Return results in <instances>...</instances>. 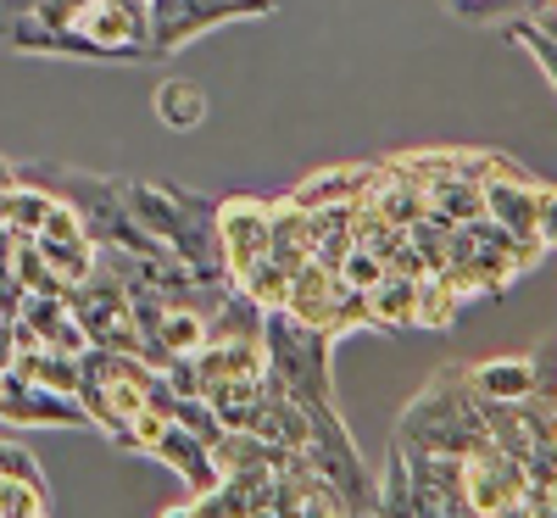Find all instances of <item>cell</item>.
<instances>
[{"label":"cell","instance_id":"8fae6325","mask_svg":"<svg viewBox=\"0 0 557 518\" xmlns=\"http://www.w3.org/2000/svg\"><path fill=\"white\" fill-rule=\"evenodd\" d=\"M12 373H17V380H28V385L62 391V396L78 391V357L51 351V346H17L12 351Z\"/></svg>","mask_w":557,"mask_h":518},{"label":"cell","instance_id":"d6986e66","mask_svg":"<svg viewBox=\"0 0 557 518\" xmlns=\"http://www.w3.org/2000/svg\"><path fill=\"white\" fill-rule=\"evenodd\" d=\"M39 513H51L45 480H12V474H0V518H39Z\"/></svg>","mask_w":557,"mask_h":518},{"label":"cell","instance_id":"9a60e30c","mask_svg":"<svg viewBox=\"0 0 557 518\" xmlns=\"http://www.w3.org/2000/svg\"><path fill=\"white\" fill-rule=\"evenodd\" d=\"M157 118L168 128H201L207 123V89L196 78H168L157 84Z\"/></svg>","mask_w":557,"mask_h":518},{"label":"cell","instance_id":"30bf717a","mask_svg":"<svg viewBox=\"0 0 557 518\" xmlns=\"http://www.w3.org/2000/svg\"><path fill=\"white\" fill-rule=\"evenodd\" d=\"M34 251L45 257V268H51L67 291L96 273V240H89V234H34Z\"/></svg>","mask_w":557,"mask_h":518},{"label":"cell","instance_id":"5b68a950","mask_svg":"<svg viewBox=\"0 0 557 518\" xmlns=\"http://www.w3.org/2000/svg\"><path fill=\"white\" fill-rule=\"evenodd\" d=\"M0 418H7V423H23V430H89V418H84L78 396L28 385V380H17L12 368H7V385H0Z\"/></svg>","mask_w":557,"mask_h":518},{"label":"cell","instance_id":"603a6c76","mask_svg":"<svg viewBox=\"0 0 557 518\" xmlns=\"http://www.w3.org/2000/svg\"><path fill=\"white\" fill-rule=\"evenodd\" d=\"M0 385H7V368H0Z\"/></svg>","mask_w":557,"mask_h":518},{"label":"cell","instance_id":"44dd1931","mask_svg":"<svg viewBox=\"0 0 557 518\" xmlns=\"http://www.w3.org/2000/svg\"><path fill=\"white\" fill-rule=\"evenodd\" d=\"M507 34H513V45H530L535 67H541V73H546V84H552V78H557V62H552V28H546V23H535V17H524V23H513Z\"/></svg>","mask_w":557,"mask_h":518},{"label":"cell","instance_id":"ba28073f","mask_svg":"<svg viewBox=\"0 0 557 518\" xmlns=\"http://www.w3.org/2000/svg\"><path fill=\"white\" fill-rule=\"evenodd\" d=\"M368 178H374V162H351V168H323L312 173L307 184H296L290 201L301 212H318V207H335V201H357L368 190Z\"/></svg>","mask_w":557,"mask_h":518},{"label":"cell","instance_id":"4fadbf2b","mask_svg":"<svg viewBox=\"0 0 557 518\" xmlns=\"http://www.w3.org/2000/svg\"><path fill=\"white\" fill-rule=\"evenodd\" d=\"M424 207L446 223H469V218H485V196L474 178H457V173H441L424 184Z\"/></svg>","mask_w":557,"mask_h":518},{"label":"cell","instance_id":"2e32d148","mask_svg":"<svg viewBox=\"0 0 557 518\" xmlns=\"http://www.w3.org/2000/svg\"><path fill=\"white\" fill-rule=\"evenodd\" d=\"M235 291L257 307V312H278L290 296V268L285 262H273V257H257L240 279H235Z\"/></svg>","mask_w":557,"mask_h":518},{"label":"cell","instance_id":"7a4b0ae2","mask_svg":"<svg viewBox=\"0 0 557 518\" xmlns=\"http://www.w3.org/2000/svg\"><path fill=\"white\" fill-rule=\"evenodd\" d=\"M480 196H485L491 223H502L507 234H519V240L552 246V212H557L552 184H541V178H485Z\"/></svg>","mask_w":557,"mask_h":518},{"label":"cell","instance_id":"7402d4cb","mask_svg":"<svg viewBox=\"0 0 557 518\" xmlns=\"http://www.w3.org/2000/svg\"><path fill=\"white\" fill-rule=\"evenodd\" d=\"M0 474H12V480H39V468H34V457H28V452L0 446Z\"/></svg>","mask_w":557,"mask_h":518},{"label":"cell","instance_id":"6da1fadb","mask_svg":"<svg viewBox=\"0 0 557 518\" xmlns=\"http://www.w3.org/2000/svg\"><path fill=\"white\" fill-rule=\"evenodd\" d=\"M396 441L412 446V452H435V457H474V452L496 446L491 430H485V402H480V391L469 385L462 368L446 373V380H435L401 412Z\"/></svg>","mask_w":557,"mask_h":518},{"label":"cell","instance_id":"ffe728a7","mask_svg":"<svg viewBox=\"0 0 557 518\" xmlns=\"http://www.w3.org/2000/svg\"><path fill=\"white\" fill-rule=\"evenodd\" d=\"M335 279H341V285H351V291H374L380 285V279H385V262L374 257V251H362V246H351L346 257H341V268H335Z\"/></svg>","mask_w":557,"mask_h":518},{"label":"cell","instance_id":"8992f818","mask_svg":"<svg viewBox=\"0 0 557 518\" xmlns=\"http://www.w3.org/2000/svg\"><path fill=\"white\" fill-rule=\"evenodd\" d=\"M546 351H552V346H541V357H491V362H474V368H462V373H469V385H474L485 402H524L530 391L552 385Z\"/></svg>","mask_w":557,"mask_h":518},{"label":"cell","instance_id":"9c48e42d","mask_svg":"<svg viewBox=\"0 0 557 518\" xmlns=\"http://www.w3.org/2000/svg\"><path fill=\"white\" fill-rule=\"evenodd\" d=\"M307 251H312V218H307L290 196L268 201V257L285 262V268H296Z\"/></svg>","mask_w":557,"mask_h":518},{"label":"cell","instance_id":"3957f363","mask_svg":"<svg viewBox=\"0 0 557 518\" xmlns=\"http://www.w3.org/2000/svg\"><path fill=\"white\" fill-rule=\"evenodd\" d=\"M212 234H218V257H223V279H235L268 257V201L257 196H223L212 201Z\"/></svg>","mask_w":557,"mask_h":518},{"label":"cell","instance_id":"5bb4252c","mask_svg":"<svg viewBox=\"0 0 557 518\" xmlns=\"http://www.w3.org/2000/svg\"><path fill=\"white\" fill-rule=\"evenodd\" d=\"M462 312V296L446 285L441 273H418L412 279V329H451Z\"/></svg>","mask_w":557,"mask_h":518},{"label":"cell","instance_id":"e0dca14e","mask_svg":"<svg viewBox=\"0 0 557 518\" xmlns=\"http://www.w3.org/2000/svg\"><path fill=\"white\" fill-rule=\"evenodd\" d=\"M368 329H412V279L385 273L368 291Z\"/></svg>","mask_w":557,"mask_h":518},{"label":"cell","instance_id":"52a82bcc","mask_svg":"<svg viewBox=\"0 0 557 518\" xmlns=\"http://www.w3.org/2000/svg\"><path fill=\"white\" fill-rule=\"evenodd\" d=\"M151 457H157V462H168L173 474L184 480L190 502H196V496H207V491L218 485V462H212V446H207L201 435H190L184 423H168V435L151 446Z\"/></svg>","mask_w":557,"mask_h":518},{"label":"cell","instance_id":"277c9868","mask_svg":"<svg viewBox=\"0 0 557 518\" xmlns=\"http://www.w3.org/2000/svg\"><path fill=\"white\" fill-rule=\"evenodd\" d=\"M462 502L469 513H507L519 518V502H524V462H513L502 446H485L474 457H462Z\"/></svg>","mask_w":557,"mask_h":518},{"label":"cell","instance_id":"7c38bea8","mask_svg":"<svg viewBox=\"0 0 557 518\" xmlns=\"http://www.w3.org/2000/svg\"><path fill=\"white\" fill-rule=\"evenodd\" d=\"M312 218V262H323V268H341V257L357 246V234H351V201H335V207H318V212H307Z\"/></svg>","mask_w":557,"mask_h":518},{"label":"cell","instance_id":"ac0fdd59","mask_svg":"<svg viewBox=\"0 0 557 518\" xmlns=\"http://www.w3.org/2000/svg\"><path fill=\"white\" fill-rule=\"evenodd\" d=\"M51 190L45 184H28V178H17L12 190H7V201H0V218H7V234H34L39 223H45V212H51Z\"/></svg>","mask_w":557,"mask_h":518}]
</instances>
